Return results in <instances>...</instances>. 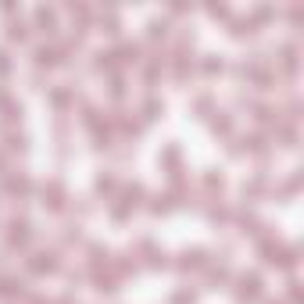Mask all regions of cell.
<instances>
[{
  "mask_svg": "<svg viewBox=\"0 0 304 304\" xmlns=\"http://www.w3.org/2000/svg\"><path fill=\"white\" fill-rule=\"evenodd\" d=\"M258 290H261V283H258V276H243L240 279V297H258Z\"/></svg>",
  "mask_w": 304,
  "mask_h": 304,
  "instance_id": "obj_1",
  "label": "cell"
},
{
  "mask_svg": "<svg viewBox=\"0 0 304 304\" xmlns=\"http://www.w3.org/2000/svg\"><path fill=\"white\" fill-rule=\"evenodd\" d=\"M179 265H182V268H201V265H204V251H197V247H193V251H182V261H179Z\"/></svg>",
  "mask_w": 304,
  "mask_h": 304,
  "instance_id": "obj_2",
  "label": "cell"
},
{
  "mask_svg": "<svg viewBox=\"0 0 304 304\" xmlns=\"http://www.w3.org/2000/svg\"><path fill=\"white\" fill-rule=\"evenodd\" d=\"M169 208H172V204H169V197H154V204H150V211H154V215H165Z\"/></svg>",
  "mask_w": 304,
  "mask_h": 304,
  "instance_id": "obj_3",
  "label": "cell"
},
{
  "mask_svg": "<svg viewBox=\"0 0 304 304\" xmlns=\"http://www.w3.org/2000/svg\"><path fill=\"white\" fill-rule=\"evenodd\" d=\"M161 111H165V104H158V100H147V108H143V115H147V118H158Z\"/></svg>",
  "mask_w": 304,
  "mask_h": 304,
  "instance_id": "obj_4",
  "label": "cell"
},
{
  "mask_svg": "<svg viewBox=\"0 0 304 304\" xmlns=\"http://www.w3.org/2000/svg\"><path fill=\"white\" fill-rule=\"evenodd\" d=\"M11 40H25V25L22 22H11V33H7Z\"/></svg>",
  "mask_w": 304,
  "mask_h": 304,
  "instance_id": "obj_5",
  "label": "cell"
},
{
  "mask_svg": "<svg viewBox=\"0 0 304 304\" xmlns=\"http://www.w3.org/2000/svg\"><path fill=\"white\" fill-rule=\"evenodd\" d=\"M97 190H115V175H100L97 179Z\"/></svg>",
  "mask_w": 304,
  "mask_h": 304,
  "instance_id": "obj_6",
  "label": "cell"
}]
</instances>
